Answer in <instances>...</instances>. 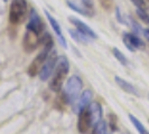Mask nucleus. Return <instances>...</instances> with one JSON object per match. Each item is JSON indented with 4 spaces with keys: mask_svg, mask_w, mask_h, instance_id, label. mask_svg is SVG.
<instances>
[{
    "mask_svg": "<svg viewBox=\"0 0 149 134\" xmlns=\"http://www.w3.org/2000/svg\"><path fill=\"white\" fill-rule=\"evenodd\" d=\"M70 70V63L65 56L60 57L57 59L56 66L54 69V74H53L52 81L49 83V88L52 89L53 92L58 93L62 89L63 83L65 81V77L68 74Z\"/></svg>",
    "mask_w": 149,
    "mask_h": 134,
    "instance_id": "nucleus-1",
    "label": "nucleus"
},
{
    "mask_svg": "<svg viewBox=\"0 0 149 134\" xmlns=\"http://www.w3.org/2000/svg\"><path fill=\"white\" fill-rule=\"evenodd\" d=\"M27 15V1L13 0L9 8V22L11 25H19L25 21Z\"/></svg>",
    "mask_w": 149,
    "mask_h": 134,
    "instance_id": "nucleus-2",
    "label": "nucleus"
},
{
    "mask_svg": "<svg viewBox=\"0 0 149 134\" xmlns=\"http://www.w3.org/2000/svg\"><path fill=\"white\" fill-rule=\"evenodd\" d=\"M82 89V79L79 76H71L67 79L65 87H64V95L66 97L68 104H73L75 101L80 97V93Z\"/></svg>",
    "mask_w": 149,
    "mask_h": 134,
    "instance_id": "nucleus-3",
    "label": "nucleus"
},
{
    "mask_svg": "<svg viewBox=\"0 0 149 134\" xmlns=\"http://www.w3.org/2000/svg\"><path fill=\"white\" fill-rule=\"evenodd\" d=\"M52 52L51 48H46V47H44L43 50L35 57V59L30 63L29 67H28V70H27V73H28L29 76L35 77L36 75L39 74L40 69L43 68L45 61H46V59H47V57H48V55H49V52Z\"/></svg>",
    "mask_w": 149,
    "mask_h": 134,
    "instance_id": "nucleus-4",
    "label": "nucleus"
},
{
    "mask_svg": "<svg viewBox=\"0 0 149 134\" xmlns=\"http://www.w3.org/2000/svg\"><path fill=\"white\" fill-rule=\"evenodd\" d=\"M40 44V38H39V34L36 31L26 28V32L24 35V39H22V47L27 52H31L35 50L38 47V45Z\"/></svg>",
    "mask_w": 149,
    "mask_h": 134,
    "instance_id": "nucleus-5",
    "label": "nucleus"
},
{
    "mask_svg": "<svg viewBox=\"0 0 149 134\" xmlns=\"http://www.w3.org/2000/svg\"><path fill=\"white\" fill-rule=\"evenodd\" d=\"M57 54L56 52H53L52 54L49 52L47 59L45 61L44 66L40 69L39 72V78L40 81H47L48 77H51V75L53 74L54 69H55V66H56V63H57Z\"/></svg>",
    "mask_w": 149,
    "mask_h": 134,
    "instance_id": "nucleus-6",
    "label": "nucleus"
},
{
    "mask_svg": "<svg viewBox=\"0 0 149 134\" xmlns=\"http://www.w3.org/2000/svg\"><path fill=\"white\" fill-rule=\"evenodd\" d=\"M123 44L130 52H134L136 49H143L145 48V43L142 41L138 35L136 34H130L126 32L123 34Z\"/></svg>",
    "mask_w": 149,
    "mask_h": 134,
    "instance_id": "nucleus-7",
    "label": "nucleus"
},
{
    "mask_svg": "<svg viewBox=\"0 0 149 134\" xmlns=\"http://www.w3.org/2000/svg\"><path fill=\"white\" fill-rule=\"evenodd\" d=\"M26 28L36 31L37 34H42L44 30V22L42 20V18L39 17L37 11L35 10V8H31L29 12V19H28V23L26 26Z\"/></svg>",
    "mask_w": 149,
    "mask_h": 134,
    "instance_id": "nucleus-8",
    "label": "nucleus"
},
{
    "mask_svg": "<svg viewBox=\"0 0 149 134\" xmlns=\"http://www.w3.org/2000/svg\"><path fill=\"white\" fill-rule=\"evenodd\" d=\"M92 126V122H91V116H90V112L86 108H84L79 113V119H77V130L81 134H85L89 132L90 127Z\"/></svg>",
    "mask_w": 149,
    "mask_h": 134,
    "instance_id": "nucleus-9",
    "label": "nucleus"
},
{
    "mask_svg": "<svg viewBox=\"0 0 149 134\" xmlns=\"http://www.w3.org/2000/svg\"><path fill=\"white\" fill-rule=\"evenodd\" d=\"M68 20H70L71 23L75 27V29L79 30L80 32H82L83 35L88 36V37L91 38V39H97V34L94 32V30L92 29V28H90L89 26H88L86 23H84L82 20L75 18V17H73V16L68 17Z\"/></svg>",
    "mask_w": 149,
    "mask_h": 134,
    "instance_id": "nucleus-10",
    "label": "nucleus"
},
{
    "mask_svg": "<svg viewBox=\"0 0 149 134\" xmlns=\"http://www.w3.org/2000/svg\"><path fill=\"white\" fill-rule=\"evenodd\" d=\"M46 17H47V19H48V21L51 23V26H52L53 28V31L55 32V35H56V37L58 39V41H60V44L64 47V48H67V43H66V39L64 37V35H63V32H62V29H61V26L58 21L53 17V15H51L47 10H45L44 11Z\"/></svg>",
    "mask_w": 149,
    "mask_h": 134,
    "instance_id": "nucleus-11",
    "label": "nucleus"
},
{
    "mask_svg": "<svg viewBox=\"0 0 149 134\" xmlns=\"http://www.w3.org/2000/svg\"><path fill=\"white\" fill-rule=\"evenodd\" d=\"M88 110L90 112L92 125H95L102 119V107L99 103H90Z\"/></svg>",
    "mask_w": 149,
    "mask_h": 134,
    "instance_id": "nucleus-12",
    "label": "nucleus"
},
{
    "mask_svg": "<svg viewBox=\"0 0 149 134\" xmlns=\"http://www.w3.org/2000/svg\"><path fill=\"white\" fill-rule=\"evenodd\" d=\"M114 81L118 84V86H119L120 88L123 89L126 93L131 94V95H134V96H139V92L137 90V88L134 87L132 84H130V83L127 82V81L122 79L119 76H116V77H114Z\"/></svg>",
    "mask_w": 149,
    "mask_h": 134,
    "instance_id": "nucleus-13",
    "label": "nucleus"
},
{
    "mask_svg": "<svg viewBox=\"0 0 149 134\" xmlns=\"http://www.w3.org/2000/svg\"><path fill=\"white\" fill-rule=\"evenodd\" d=\"M92 92L89 90V89H86V90H84L82 94H81V96H80V99H79V103H77V107H76V112L77 113H80V112L84 110V108H86L89 104L91 103V99H92Z\"/></svg>",
    "mask_w": 149,
    "mask_h": 134,
    "instance_id": "nucleus-14",
    "label": "nucleus"
},
{
    "mask_svg": "<svg viewBox=\"0 0 149 134\" xmlns=\"http://www.w3.org/2000/svg\"><path fill=\"white\" fill-rule=\"evenodd\" d=\"M66 3H67V6L71 8L72 10H74L75 12H77V14H80V15L85 16V17H92V16H93L83 5H79V3H76L74 1H71V0H67Z\"/></svg>",
    "mask_w": 149,
    "mask_h": 134,
    "instance_id": "nucleus-15",
    "label": "nucleus"
},
{
    "mask_svg": "<svg viewBox=\"0 0 149 134\" xmlns=\"http://www.w3.org/2000/svg\"><path fill=\"white\" fill-rule=\"evenodd\" d=\"M68 32H70V35H71V37L74 39L75 41H77V43H82V44H88L91 41V38H89L88 36H85V35H83L82 32H80L79 30L76 29H70L68 30Z\"/></svg>",
    "mask_w": 149,
    "mask_h": 134,
    "instance_id": "nucleus-16",
    "label": "nucleus"
},
{
    "mask_svg": "<svg viewBox=\"0 0 149 134\" xmlns=\"http://www.w3.org/2000/svg\"><path fill=\"white\" fill-rule=\"evenodd\" d=\"M129 119H130V121H131V123L134 124V126L136 127V130L138 131V133L139 134H149L148 130L142 125V123L137 119L136 116H134L132 114H130V115H129Z\"/></svg>",
    "mask_w": 149,
    "mask_h": 134,
    "instance_id": "nucleus-17",
    "label": "nucleus"
},
{
    "mask_svg": "<svg viewBox=\"0 0 149 134\" xmlns=\"http://www.w3.org/2000/svg\"><path fill=\"white\" fill-rule=\"evenodd\" d=\"M112 54H113V56L116 57V59H118V61H119L120 64H122L123 66H128L129 63H128L127 57L120 52L118 48H113V49H112Z\"/></svg>",
    "mask_w": 149,
    "mask_h": 134,
    "instance_id": "nucleus-18",
    "label": "nucleus"
},
{
    "mask_svg": "<svg viewBox=\"0 0 149 134\" xmlns=\"http://www.w3.org/2000/svg\"><path fill=\"white\" fill-rule=\"evenodd\" d=\"M92 134H107V123L101 119L99 123L94 125Z\"/></svg>",
    "mask_w": 149,
    "mask_h": 134,
    "instance_id": "nucleus-19",
    "label": "nucleus"
},
{
    "mask_svg": "<svg viewBox=\"0 0 149 134\" xmlns=\"http://www.w3.org/2000/svg\"><path fill=\"white\" fill-rule=\"evenodd\" d=\"M40 44L43 45L46 48H51L52 49L53 46H54V41H53L52 36L48 34V32H45L44 36L40 38Z\"/></svg>",
    "mask_w": 149,
    "mask_h": 134,
    "instance_id": "nucleus-20",
    "label": "nucleus"
},
{
    "mask_svg": "<svg viewBox=\"0 0 149 134\" xmlns=\"http://www.w3.org/2000/svg\"><path fill=\"white\" fill-rule=\"evenodd\" d=\"M128 20H129V25H130V27H131V29L134 31V34L136 35H140L142 34V28L139 26V23L134 20V18H131V17H128Z\"/></svg>",
    "mask_w": 149,
    "mask_h": 134,
    "instance_id": "nucleus-21",
    "label": "nucleus"
},
{
    "mask_svg": "<svg viewBox=\"0 0 149 134\" xmlns=\"http://www.w3.org/2000/svg\"><path fill=\"white\" fill-rule=\"evenodd\" d=\"M108 119H109V123L108 124H109L110 130H111L112 132L117 131L118 130V119H117V116L113 113H110L109 116H108Z\"/></svg>",
    "mask_w": 149,
    "mask_h": 134,
    "instance_id": "nucleus-22",
    "label": "nucleus"
},
{
    "mask_svg": "<svg viewBox=\"0 0 149 134\" xmlns=\"http://www.w3.org/2000/svg\"><path fill=\"white\" fill-rule=\"evenodd\" d=\"M101 7L107 11H110L113 8V0H99Z\"/></svg>",
    "mask_w": 149,
    "mask_h": 134,
    "instance_id": "nucleus-23",
    "label": "nucleus"
},
{
    "mask_svg": "<svg viewBox=\"0 0 149 134\" xmlns=\"http://www.w3.org/2000/svg\"><path fill=\"white\" fill-rule=\"evenodd\" d=\"M137 15H138V17H139L143 22L149 23V15L147 14V11H146V10L137 9Z\"/></svg>",
    "mask_w": 149,
    "mask_h": 134,
    "instance_id": "nucleus-24",
    "label": "nucleus"
},
{
    "mask_svg": "<svg viewBox=\"0 0 149 134\" xmlns=\"http://www.w3.org/2000/svg\"><path fill=\"white\" fill-rule=\"evenodd\" d=\"M131 2L137 7V9H142V10L147 9V5L145 0H131Z\"/></svg>",
    "mask_w": 149,
    "mask_h": 134,
    "instance_id": "nucleus-25",
    "label": "nucleus"
},
{
    "mask_svg": "<svg viewBox=\"0 0 149 134\" xmlns=\"http://www.w3.org/2000/svg\"><path fill=\"white\" fill-rule=\"evenodd\" d=\"M116 17H117V19H118V21L121 22V23H126L127 25V21H126V19L122 17L121 15V11H120V8L117 7L116 8Z\"/></svg>",
    "mask_w": 149,
    "mask_h": 134,
    "instance_id": "nucleus-26",
    "label": "nucleus"
},
{
    "mask_svg": "<svg viewBox=\"0 0 149 134\" xmlns=\"http://www.w3.org/2000/svg\"><path fill=\"white\" fill-rule=\"evenodd\" d=\"M142 34H143V36H145V38L147 39L149 41V29L147 28V29H143L142 30Z\"/></svg>",
    "mask_w": 149,
    "mask_h": 134,
    "instance_id": "nucleus-27",
    "label": "nucleus"
},
{
    "mask_svg": "<svg viewBox=\"0 0 149 134\" xmlns=\"http://www.w3.org/2000/svg\"><path fill=\"white\" fill-rule=\"evenodd\" d=\"M3 1H5V2H7V1H8V0H3Z\"/></svg>",
    "mask_w": 149,
    "mask_h": 134,
    "instance_id": "nucleus-28",
    "label": "nucleus"
},
{
    "mask_svg": "<svg viewBox=\"0 0 149 134\" xmlns=\"http://www.w3.org/2000/svg\"><path fill=\"white\" fill-rule=\"evenodd\" d=\"M147 1H149V0H147Z\"/></svg>",
    "mask_w": 149,
    "mask_h": 134,
    "instance_id": "nucleus-29",
    "label": "nucleus"
},
{
    "mask_svg": "<svg viewBox=\"0 0 149 134\" xmlns=\"http://www.w3.org/2000/svg\"><path fill=\"white\" fill-rule=\"evenodd\" d=\"M148 122H149V121H148Z\"/></svg>",
    "mask_w": 149,
    "mask_h": 134,
    "instance_id": "nucleus-30",
    "label": "nucleus"
}]
</instances>
